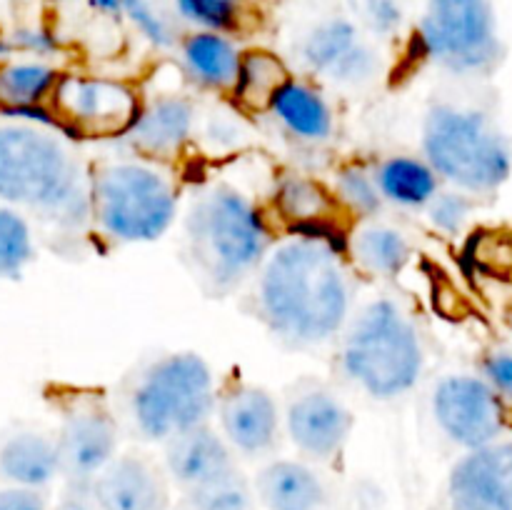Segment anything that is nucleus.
<instances>
[{
	"label": "nucleus",
	"instance_id": "obj_1",
	"mask_svg": "<svg viewBox=\"0 0 512 510\" xmlns=\"http://www.w3.org/2000/svg\"><path fill=\"white\" fill-rule=\"evenodd\" d=\"M255 315L288 348H320L355 313L353 265L343 240L290 233L255 273Z\"/></svg>",
	"mask_w": 512,
	"mask_h": 510
},
{
	"label": "nucleus",
	"instance_id": "obj_2",
	"mask_svg": "<svg viewBox=\"0 0 512 510\" xmlns=\"http://www.w3.org/2000/svg\"><path fill=\"white\" fill-rule=\"evenodd\" d=\"M0 203L63 233H83L93 228V168L63 130L3 118Z\"/></svg>",
	"mask_w": 512,
	"mask_h": 510
},
{
	"label": "nucleus",
	"instance_id": "obj_3",
	"mask_svg": "<svg viewBox=\"0 0 512 510\" xmlns=\"http://www.w3.org/2000/svg\"><path fill=\"white\" fill-rule=\"evenodd\" d=\"M183 235L195 275L218 298L255 278L278 243L258 200L225 180L195 190L183 215Z\"/></svg>",
	"mask_w": 512,
	"mask_h": 510
},
{
	"label": "nucleus",
	"instance_id": "obj_4",
	"mask_svg": "<svg viewBox=\"0 0 512 510\" xmlns=\"http://www.w3.org/2000/svg\"><path fill=\"white\" fill-rule=\"evenodd\" d=\"M340 370L368 398L390 403L418 388L425 343L400 300L380 295L350 315L340 333Z\"/></svg>",
	"mask_w": 512,
	"mask_h": 510
},
{
	"label": "nucleus",
	"instance_id": "obj_5",
	"mask_svg": "<svg viewBox=\"0 0 512 510\" xmlns=\"http://www.w3.org/2000/svg\"><path fill=\"white\" fill-rule=\"evenodd\" d=\"M420 155L450 188L493 195L512 175V140L485 110L440 100L420 123Z\"/></svg>",
	"mask_w": 512,
	"mask_h": 510
},
{
	"label": "nucleus",
	"instance_id": "obj_6",
	"mask_svg": "<svg viewBox=\"0 0 512 510\" xmlns=\"http://www.w3.org/2000/svg\"><path fill=\"white\" fill-rule=\"evenodd\" d=\"M180 208V185L163 163L128 155L93 168V228L108 243H158Z\"/></svg>",
	"mask_w": 512,
	"mask_h": 510
},
{
	"label": "nucleus",
	"instance_id": "obj_7",
	"mask_svg": "<svg viewBox=\"0 0 512 510\" xmlns=\"http://www.w3.org/2000/svg\"><path fill=\"white\" fill-rule=\"evenodd\" d=\"M220 388L208 360L195 350H175L140 370L128 395V415L140 438L168 443L175 435L208 425Z\"/></svg>",
	"mask_w": 512,
	"mask_h": 510
},
{
	"label": "nucleus",
	"instance_id": "obj_8",
	"mask_svg": "<svg viewBox=\"0 0 512 510\" xmlns=\"http://www.w3.org/2000/svg\"><path fill=\"white\" fill-rule=\"evenodd\" d=\"M415 48L425 63L458 78H485L505 53L490 0H428Z\"/></svg>",
	"mask_w": 512,
	"mask_h": 510
},
{
	"label": "nucleus",
	"instance_id": "obj_9",
	"mask_svg": "<svg viewBox=\"0 0 512 510\" xmlns=\"http://www.w3.org/2000/svg\"><path fill=\"white\" fill-rule=\"evenodd\" d=\"M300 65L338 88H368L383 75V58L363 25L345 15H325L298 40Z\"/></svg>",
	"mask_w": 512,
	"mask_h": 510
},
{
	"label": "nucleus",
	"instance_id": "obj_10",
	"mask_svg": "<svg viewBox=\"0 0 512 510\" xmlns=\"http://www.w3.org/2000/svg\"><path fill=\"white\" fill-rule=\"evenodd\" d=\"M133 85L103 75L68 73L60 78L50 108L70 138L120 140L140 110Z\"/></svg>",
	"mask_w": 512,
	"mask_h": 510
},
{
	"label": "nucleus",
	"instance_id": "obj_11",
	"mask_svg": "<svg viewBox=\"0 0 512 510\" xmlns=\"http://www.w3.org/2000/svg\"><path fill=\"white\" fill-rule=\"evenodd\" d=\"M430 408L440 433L463 450L485 448L505 433V400L483 375L450 373L440 378Z\"/></svg>",
	"mask_w": 512,
	"mask_h": 510
},
{
	"label": "nucleus",
	"instance_id": "obj_12",
	"mask_svg": "<svg viewBox=\"0 0 512 510\" xmlns=\"http://www.w3.org/2000/svg\"><path fill=\"white\" fill-rule=\"evenodd\" d=\"M288 440L303 458L328 463L338 458L355 428V415L340 395L328 388H305L293 395L283 413Z\"/></svg>",
	"mask_w": 512,
	"mask_h": 510
},
{
	"label": "nucleus",
	"instance_id": "obj_13",
	"mask_svg": "<svg viewBox=\"0 0 512 510\" xmlns=\"http://www.w3.org/2000/svg\"><path fill=\"white\" fill-rule=\"evenodd\" d=\"M198 105L185 93H158L140 100L128 133L120 138L135 158L170 163L180 158L190 143L198 138Z\"/></svg>",
	"mask_w": 512,
	"mask_h": 510
},
{
	"label": "nucleus",
	"instance_id": "obj_14",
	"mask_svg": "<svg viewBox=\"0 0 512 510\" xmlns=\"http://www.w3.org/2000/svg\"><path fill=\"white\" fill-rule=\"evenodd\" d=\"M120 428L103 405H75L63 418L58 433L63 478L75 490H88L90 483L118 455Z\"/></svg>",
	"mask_w": 512,
	"mask_h": 510
},
{
	"label": "nucleus",
	"instance_id": "obj_15",
	"mask_svg": "<svg viewBox=\"0 0 512 510\" xmlns=\"http://www.w3.org/2000/svg\"><path fill=\"white\" fill-rule=\"evenodd\" d=\"M215 418L230 448L245 458L273 453L283 433V410L263 385L233 383L220 390Z\"/></svg>",
	"mask_w": 512,
	"mask_h": 510
},
{
	"label": "nucleus",
	"instance_id": "obj_16",
	"mask_svg": "<svg viewBox=\"0 0 512 510\" xmlns=\"http://www.w3.org/2000/svg\"><path fill=\"white\" fill-rule=\"evenodd\" d=\"M450 510H512V440L465 450L448 473Z\"/></svg>",
	"mask_w": 512,
	"mask_h": 510
},
{
	"label": "nucleus",
	"instance_id": "obj_17",
	"mask_svg": "<svg viewBox=\"0 0 512 510\" xmlns=\"http://www.w3.org/2000/svg\"><path fill=\"white\" fill-rule=\"evenodd\" d=\"M95 510H168L170 495L165 475L148 458L118 453L113 463L90 483Z\"/></svg>",
	"mask_w": 512,
	"mask_h": 510
},
{
	"label": "nucleus",
	"instance_id": "obj_18",
	"mask_svg": "<svg viewBox=\"0 0 512 510\" xmlns=\"http://www.w3.org/2000/svg\"><path fill=\"white\" fill-rule=\"evenodd\" d=\"M163 448L165 473L183 493L238 470V453L210 423L175 435Z\"/></svg>",
	"mask_w": 512,
	"mask_h": 510
},
{
	"label": "nucleus",
	"instance_id": "obj_19",
	"mask_svg": "<svg viewBox=\"0 0 512 510\" xmlns=\"http://www.w3.org/2000/svg\"><path fill=\"white\" fill-rule=\"evenodd\" d=\"M345 255L350 265L363 275L378 280H393L413 260L415 248L408 233L385 220H358L345 233Z\"/></svg>",
	"mask_w": 512,
	"mask_h": 510
},
{
	"label": "nucleus",
	"instance_id": "obj_20",
	"mask_svg": "<svg viewBox=\"0 0 512 510\" xmlns=\"http://www.w3.org/2000/svg\"><path fill=\"white\" fill-rule=\"evenodd\" d=\"M258 503L265 510H325L328 485L318 470L298 458H275L253 478Z\"/></svg>",
	"mask_w": 512,
	"mask_h": 510
},
{
	"label": "nucleus",
	"instance_id": "obj_21",
	"mask_svg": "<svg viewBox=\"0 0 512 510\" xmlns=\"http://www.w3.org/2000/svg\"><path fill=\"white\" fill-rule=\"evenodd\" d=\"M273 200L278 218L288 223L290 233L328 235V238L345 243V233L335 230L343 208L335 200L333 190L325 185L315 183L305 175H283L275 185Z\"/></svg>",
	"mask_w": 512,
	"mask_h": 510
},
{
	"label": "nucleus",
	"instance_id": "obj_22",
	"mask_svg": "<svg viewBox=\"0 0 512 510\" xmlns=\"http://www.w3.org/2000/svg\"><path fill=\"white\" fill-rule=\"evenodd\" d=\"M243 63V50L230 35L213 30H195L180 40V65L185 78L200 90L215 95H233Z\"/></svg>",
	"mask_w": 512,
	"mask_h": 510
},
{
	"label": "nucleus",
	"instance_id": "obj_23",
	"mask_svg": "<svg viewBox=\"0 0 512 510\" xmlns=\"http://www.w3.org/2000/svg\"><path fill=\"white\" fill-rule=\"evenodd\" d=\"M268 113L298 143L323 145L335 133V110L330 100L318 85L295 75L275 93Z\"/></svg>",
	"mask_w": 512,
	"mask_h": 510
},
{
	"label": "nucleus",
	"instance_id": "obj_24",
	"mask_svg": "<svg viewBox=\"0 0 512 510\" xmlns=\"http://www.w3.org/2000/svg\"><path fill=\"white\" fill-rule=\"evenodd\" d=\"M63 475L58 438L40 430H15L0 440V478L8 485L45 490Z\"/></svg>",
	"mask_w": 512,
	"mask_h": 510
},
{
	"label": "nucleus",
	"instance_id": "obj_25",
	"mask_svg": "<svg viewBox=\"0 0 512 510\" xmlns=\"http://www.w3.org/2000/svg\"><path fill=\"white\" fill-rule=\"evenodd\" d=\"M373 173L385 203L403 210H425L445 185L433 165L413 153L385 155L375 163Z\"/></svg>",
	"mask_w": 512,
	"mask_h": 510
},
{
	"label": "nucleus",
	"instance_id": "obj_26",
	"mask_svg": "<svg viewBox=\"0 0 512 510\" xmlns=\"http://www.w3.org/2000/svg\"><path fill=\"white\" fill-rule=\"evenodd\" d=\"M60 73L45 60H8L0 63V115L53 103Z\"/></svg>",
	"mask_w": 512,
	"mask_h": 510
},
{
	"label": "nucleus",
	"instance_id": "obj_27",
	"mask_svg": "<svg viewBox=\"0 0 512 510\" xmlns=\"http://www.w3.org/2000/svg\"><path fill=\"white\" fill-rule=\"evenodd\" d=\"M293 78L290 68L280 55L270 50L253 48L243 50V63H240L238 83L233 90V103L245 113H268L275 93Z\"/></svg>",
	"mask_w": 512,
	"mask_h": 510
},
{
	"label": "nucleus",
	"instance_id": "obj_28",
	"mask_svg": "<svg viewBox=\"0 0 512 510\" xmlns=\"http://www.w3.org/2000/svg\"><path fill=\"white\" fill-rule=\"evenodd\" d=\"M335 200L343 208L345 215L358 223V220H373L380 218L385 210V198L380 193V185L375 180L373 168L363 163H345L333 173V183H330Z\"/></svg>",
	"mask_w": 512,
	"mask_h": 510
},
{
	"label": "nucleus",
	"instance_id": "obj_29",
	"mask_svg": "<svg viewBox=\"0 0 512 510\" xmlns=\"http://www.w3.org/2000/svg\"><path fill=\"white\" fill-rule=\"evenodd\" d=\"M35 260V235L23 210L0 203V280H18Z\"/></svg>",
	"mask_w": 512,
	"mask_h": 510
},
{
	"label": "nucleus",
	"instance_id": "obj_30",
	"mask_svg": "<svg viewBox=\"0 0 512 510\" xmlns=\"http://www.w3.org/2000/svg\"><path fill=\"white\" fill-rule=\"evenodd\" d=\"M185 500L190 510H253L258 495H255L253 480L245 478L243 470L238 468L223 478L188 490Z\"/></svg>",
	"mask_w": 512,
	"mask_h": 510
},
{
	"label": "nucleus",
	"instance_id": "obj_31",
	"mask_svg": "<svg viewBox=\"0 0 512 510\" xmlns=\"http://www.w3.org/2000/svg\"><path fill=\"white\" fill-rule=\"evenodd\" d=\"M88 3L100 13L130 20L140 30V35L155 48H173L175 40H178L170 20L150 0H88Z\"/></svg>",
	"mask_w": 512,
	"mask_h": 510
},
{
	"label": "nucleus",
	"instance_id": "obj_32",
	"mask_svg": "<svg viewBox=\"0 0 512 510\" xmlns=\"http://www.w3.org/2000/svg\"><path fill=\"white\" fill-rule=\"evenodd\" d=\"M178 13L198 30L238 33L245 25V0H175Z\"/></svg>",
	"mask_w": 512,
	"mask_h": 510
},
{
	"label": "nucleus",
	"instance_id": "obj_33",
	"mask_svg": "<svg viewBox=\"0 0 512 510\" xmlns=\"http://www.w3.org/2000/svg\"><path fill=\"white\" fill-rule=\"evenodd\" d=\"M423 213L428 218L430 228L453 238V235H460L468 228L470 218L475 213V195L443 185Z\"/></svg>",
	"mask_w": 512,
	"mask_h": 510
},
{
	"label": "nucleus",
	"instance_id": "obj_34",
	"mask_svg": "<svg viewBox=\"0 0 512 510\" xmlns=\"http://www.w3.org/2000/svg\"><path fill=\"white\" fill-rule=\"evenodd\" d=\"M350 3L358 15V23L373 38H395L403 28L405 10L400 0H350Z\"/></svg>",
	"mask_w": 512,
	"mask_h": 510
},
{
	"label": "nucleus",
	"instance_id": "obj_35",
	"mask_svg": "<svg viewBox=\"0 0 512 510\" xmlns=\"http://www.w3.org/2000/svg\"><path fill=\"white\" fill-rule=\"evenodd\" d=\"M480 375L490 383V388L505 400L512 403V353L510 350H490L483 355Z\"/></svg>",
	"mask_w": 512,
	"mask_h": 510
},
{
	"label": "nucleus",
	"instance_id": "obj_36",
	"mask_svg": "<svg viewBox=\"0 0 512 510\" xmlns=\"http://www.w3.org/2000/svg\"><path fill=\"white\" fill-rule=\"evenodd\" d=\"M0 510H50L43 490L5 485L0 488Z\"/></svg>",
	"mask_w": 512,
	"mask_h": 510
},
{
	"label": "nucleus",
	"instance_id": "obj_37",
	"mask_svg": "<svg viewBox=\"0 0 512 510\" xmlns=\"http://www.w3.org/2000/svg\"><path fill=\"white\" fill-rule=\"evenodd\" d=\"M10 45H13V50H23V53L35 55V60L50 58V55L60 48L58 40H55V35L48 33V30H40V28L20 30V33L13 35Z\"/></svg>",
	"mask_w": 512,
	"mask_h": 510
},
{
	"label": "nucleus",
	"instance_id": "obj_38",
	"mask_svg": "<svg viewBox=\"0 0 512 510\" xmlns=\"http://www.w3.org/2000/svg\"><path fill=\"white\" fill-rule=\"evenodd\" d=\"M50 510H93V500H90L88 490H73Z\"/></svg>",
	"mask_w": 512,
	"mask_h": 510
},
{
	"label": "nucleus",
	"instance_id": "obj_39",
	"mask_svg": "<svg viewBox=\"0 0 512 510\" xmlns=\"http://www.w3.org/2000/svg\"><path fill=\"white\" fill-rule=\"evenodd\" d=\"M510 313H512V305H510Z\"/></svg>",
	"mask_w": 512,
	"mask_h": 510
}]
</instances>
